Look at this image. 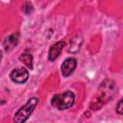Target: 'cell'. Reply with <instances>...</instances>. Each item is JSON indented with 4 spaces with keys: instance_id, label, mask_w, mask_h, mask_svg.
<instances>
[{
    "instance_id": "obj_1",
    "label": "cell",
    "mask_w": 123,
    "mask_h": 123,
    "mask_svg": "<svg viewBox=\"0 0 123 123\" xmlns=\"http://www.w3.org/2000/svg\"><path fill=\"white\" fill-rule=\"evenodd\" d=\"M75 101V95L71 91H64L55 94L51 99V105L58 110H65L70 108Z\"/></svg>"
},
{
    "instance_id": "obj_2",
    "label": "cell",
    "mask_w": 123,
    "mask_h": 123,
    "mask_svg": "<svg viewBox=\"0 0 123 123\" xmlns=\"http://www.w3.org/2000/svg\"><path fill=\"white\" fill-rule=\"evenodd\" d=\"M37 103H38V99L37 97L30 98L28 100V102L15 112L14 117H13V121L16 123H22V122L26 121L29 118V116L31 115V113L34 111Z\"/></svg>"
},
{
    "instance_id": "obj_3",
    "label": "cell",
    "mask_w": 123,
    "mask_h": 123,
    "mask_svg": "<svg viewBox=\"0 0 123 123\" xmlns=\"http://www.w3.org/2000/svg\"><path fill=\"white\" fill-rule=\"evenodd\" d=\"M10 78L14 83L22 84V83H25L28 80V78H29V72L24 67L15 68V69H13L10 73Z\"/></svg>"
},
{
    "instance_id": "obj_4",
    "label": "cell",
    "mask_w": 123,
    "mask_h": 123,
    "mask_svg": "<svg viewBox=\"0 0 123 123\" xmlns=\"http://www.w3.org/2000/svg\"><path fill=\"white\" fill-rule=\"evenodd\" d=\"M77 66V61L75 58H68L62 63V74L63 77H68L73 73Z\"/></svg>"
},
{
    "instance_id": "obj_5",
    "label": "cell",
    "mask_w": 123,
    "mask_h": 123,
    "mask_svg": "<svg viewBox=\"0 0 123 123\" xmlns=\"http://www.w3.org/2000/svg\"><path fill=\"white\" fill-rule=\"evenodd\" d=\"M63 47H64V42L63 41H58L54 45H52L49 49V54H48L49 61H52V62L55 61L60 56Z\"/></svg>"
},
{
    "instance_id": "obj_6",
    "label": "cell",
    "mask_w": 123,
    "mask_h": 123,
    "mask_svg": "<svg viewBox=\"0 0 123 123\" xmlns=\"http://www.w3.org/2000/svg\"><path fill=\"white\" fill-rule=\"evenodd\" d=\"M17 41H18V34H12V35L9 36L7 38H5L3 46H4L5 50L8 52V51L12 50L17 44Z\"/></svg>"
},
{
    "instance_id": "obj_7",
    "label": "cell",
    "mask_w": 123,
    "mask_h": 123,
    "mask_svg": "<svg viewBox=\"0 0 123 123\" xmlns=\"http://www.w3.org/2000/svg\"><path fill=\"white\" fill-rule=\"evenodd\" d=\"M19 60L21 62H23L28 68L33 69V56L31 54L28 53H24L22 55H20Z\"/></svg>"
},
{
    "instance_id": "obj_8",
    "label": "cell",
    "mask_w": 123,
    "mask_h": 123,
    "mask_svg": "<svg viewBox=\"0 0 123 123\" xmlns=\"http://www.w3.org/2000/svg\"><path fill=\"white\" fill-rule=\"evenodd\" d=\"M116 111L119 114H123V98L118 102V104L116 106Z\"/></svg>"
},
{
    "instance_id": "obj_9",
    "label": "cell",
    "mask_w": 123,
    "mask_h": 123,
    "mask_svg": "<svg viewBox=\"0 0 123 123\" xmlns=\"http://www.w3.org/2000/svg\"><path fill=\"white\" fill-rule=\"evenodd\" d=\"M23 11H24L26 13H30V12L33 11V6H32V4H30V3H26L25 6L23 7Z\"/></svg>"
}]
</instances>
